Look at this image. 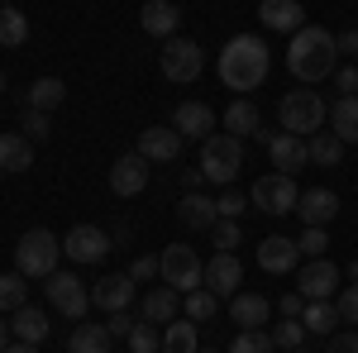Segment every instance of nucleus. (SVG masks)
I'll list each match as a JSON object with an SVG mask.
<instances>
[{
    "label": "nucleus",
    "instance_id": "f257e3e1",
    "mask_svg": "<svg viewBox=\"0 0 358 353\" xmlns=\"http://www.w3.org/2000/svg\"><path fill=\"white\" fill-rule=\"evenodd\" d=\"M268 62H273L268 43L258 34H239V38L224 43V53H220V82L229 91L248 96V91H258V86L268 82Z\"/></svg>",
    "mask_w": 358,
    "mask_h": 353
},
{
    "label": "nucleus",
    "instance_id": "f03ea898",
    "mask_svg": "<svg viewBox=\"0 0 358 353\" xmlns=\"http://www.w3.org/2000/svg\"><path fill=\"white\" fill-rule=\"evenodd\" d=\"M334 62H339V43H334L330 29L301 24L292 34V48H287L292 77H301V82H325V77H334Z\"/></svg>",
    "mask_w": 358,
    "mask_h": 353
},
{
    "label": "nucleus",
    "instance_id": "7ed1b4c3",
    "mask_svg": "<svg viewBox=\"0 0 358 353\" xmlns=\"http://www.w3.org/2000/svg\"><path fill=\"white\" fill-rule=\"evenodd\" d=\"M277 120H282V129L287 134H301V138H310V134H320V124L330 120V106L320 101V91H287L282 101H277Z\"/></svg>",
    "mask_w": 358,
    "mask_h": 353
},
{
    "label": "nucleus",
    "instance_id": "20e7f679",
    "mask_svg": "<svg viewBox=\"0 0 358 353\" xmlns=\"http://www.w3.org/2000/svg\"><path fill=\"white\" fill-rule=\"evenodd\" d=\"M158 277H163V287H172V291H201L206 287V263H201L196 248L167 244L158 253Z\"/></svg>",
    "mask_w": 358,
    "mask_h": 353
},
{
    "label": "nucleus",
    "instance_id": "39448f33",
    "mask_svg": "<svg viewBox=\"0 0 358 353\" xmlns=\"http://www.w3.org/2000/svg\"><path fill=\"white\" fill-rule=\"evenodd\" d=\"M201 172H206V182H220L229 187L239 172H244V138L234 134H210L201 143Z\"/></svg>",
    "mask_w": 358,
    "mask_h": 353
},
{
    "label": "nucleus",
    "instance_id": "423d86ee",
    "mask_svg": "<svg viewBox=\"0 0 358 353\" xmlns=\"http://www.w3.org/2000/svg\"><path fill=\"white\" fill-rule=\"evenodd\" d=\"M57 258H62V239L53 229H29L24 239L15 244V268L24 277H53Z\"/></svg>",
    "mask_w": 358,
    "mask_h": 353
},
{
    "label": "nucleus",
    "instance_id": "0eeeda50",
    "mask_svg": "<svg viewBox=\"0 0 358 353\" xmlns=\"http://www.w3.org/2000/svg\"><path fill=\"white\" fill-rule=\"evenodd\" d=\"M248 201H253L263 215H292V210H296V201H301V187H296V177L273 172V177H258V182H253Z\"/></svg>",
    "mask_w": 358,
    "mask_h": 353
},
{
    "label": "nucleus",
    "instance_id": "6e6552de",
    "mask_svg": "<svg viewBox=\"0 0 358 353\" xmlns=\"http://www.w3.org/2000/svg\"><path fill=\"white\" fill-rule=\"evenodd\" d=\"M163 77L167 82H177V86H187L201 77V67H206V53H201V43H192V38H167V48H163Z\"/></svg>",
    "mask_w": 358,
    "mask_h": 353
},
{
    "label": "nucleus",
    "instance_id": "1a4fd4ad",
    "mask_svg": "<svg viewBox=\"0 0 358 353\" xmlns=\"http://www.w3.org/2000/svg\"><path fill=\"white\" fill-rule=\"evenodd\" d=\"M110 234L106 229H96V224H72L67 229V239H62V253L72 258V263H101V258H110Z\"/></svg>",
    "mask_w": 358,
    "mask_h": 353
},
{
    "label": "nucleus",
    "instance_id": "9d476101",
    "mask_svg": "<svg viewBox=\"0 0 358 353\" xmlns=\"http://www.w3.org/2000/svg\"><path fill=\"white\" fill-rule=\"evenodd\" d=\"M48 301H53L57 315L82 320L86 305H91V291L82 287V277H72V272H53V277H48Z\"/></svg>",
    "mask_w": 358,
    "mask_h": 353
},
{
    "label": "nucleus",
    "instance_id": "9b49d317",
    "mask_svg": "<svg viewBox=\"0 0 358 353\" xmlns=\"http://www.w3.org/2000/svg\"><path fill=\"white\" fill-rule=\"evenodd\" d=\"M268 138V158H273L277 172H287V177H296L306 163H310V148H306L301 134H287V129H277V134H258Z\"/></svg>",
    "mask_w": 358,
    "mask_h": 353
},
{
    "label": "nucleus",
    "instance_id": "f8f14e48",
    "mask_svg": "<svg viewBox=\"0 0 358 353\" xmlns=\"http://www.w3.org/2000/svg\"><path fill=\"white\" fill-rule=\"evenodd\" d=\"M296 291H301L306 301H330L334 291H339V268L325 263V258H310V263L296 272Z\"/></svg>",
    "mask_w": 358,
    "mask_h": 353
},
{
    "label": "nucleus",
    "instance_id": "ddd939ff",
    "mask_svg": "<svg viewBox=\"0 0 358 353\" xmlns=\"http://www.w3.org/2000/svg\"><path fill=\"white\" fill-rule=\"evenodd\" d=\"M206 291H215V296L244 291V263H239L234 253H215V258L206 263Z\"/></svg>",
    "mask_w": 358,
    "mask_h": 353
},
{
    "label": "nucleus",
    "instance_id": "4468645a",
    "mask_svg": "<svg viewBox=\"0 0 358 353\" xmlns=\"http://www.w3.org/2000/svg\"><path fill=\"white\" fill-rule=\"evenodd\" d=\"M172 129L182 138H201L206 143V138L215 134V110L206 106V101H182L177 115H172Z\"/></svg>",
    "mask_w": 358,
    "mask_h": 353
},
{
    "label": "nucleus",
    "instance_id": "2eb2a0df",
    "mask_svg": "<svg viewBox=\"0 0 358 353\" xmlns=\"http://www.w3.org/2000/svg\"><path fill=\"white\" fill-rule=\"evenodd\" d=\"M148 187V158L143 153H124V158H115L110 167V191L115 196H138V191Z\"/></svg>",
    "mask_w": 358,
    "mask_h": 353
},
{
    "label": "nucleus",
    "instance_id": "dca6fc26",
    "mask_svg": "<svg viewBox=\"0 0 358 353\" xmlns=\"http://www.w3.org/2000/svg\"><path fill=\"white\" fill-rule=\"evenodd\" d=\"M134 277L129 272H110V277H101L96 287H91V305H101V310H129V296H134Z\"/></svg>",
    "mask_w": 358,
    "mask_h": 353
},
{
    "label": "nucleus",
    "instance_id": "f3484780",
    "mask_svg": "<svg viewBox=\"0 0 358 353\" xmlns=\"http://www.w3.org/2000/svg\"><path fill=\"white\" fill-rule=\"evenodd\" d=\"M258 24L273 29V34H296V29L306 24L301 0H263V5H258Z\"/></svg>",
    "mask_w": 358,
    "mask_h": 353
},
{
    "label": "nucleus",
    "instance_id": "a211bd4d",
    "mask_svg": "<svg viewBox=\"0 0 358 353\" xmlns=\"http://www.w3.org/2000/svg\"><path fill=\"white\" fill-rule=\"evenodd\" d=\"M138 153H143L148 163H172V158H182V134H177V129H163V124H153V129L138 134Z\"/></svg>",
    "mask_w": 358,
    "mask_h": 353
},
{
    "label": "nucleus",
    "instance_id": "6ab92c4d",
    "mask_svg": "<svg viewBox=\"0 0 358 353\" xmlns=\"http://www.w3.org/2000/svg\"><path fill=\"white\" fill-rule=\"evenodd\" d=\"M177 215H182V224H187V229H201V234H210V224L220 219V206H215L206 191H187V196L177 201Z\"/></svg>",
    "mask_w": 358,
    "mask_h": 353
},
{
    "label": "nucleus",
    "instance_id": "aec40b11",
    "mask_svg": "<svg viewBox=\"0 0 358 353\" xmlns=\"http://www.w3.org/2000/svg\"><path fill=\"white\" fill-rule=\"evenodd\" d=\"M229 315H234L239 329H263L268 315H273V305H268V296H258V291H234L229 296Z\"/></svg>",
    "mask_w": 358,
    "mask_h": 353
},
{
    "label": "nucleus",
    "instance_id": "412c9836",
    "mask_svg": "<svg viewBox=\"0 0 358 353\" xmlns=\"http://www.w3.org/2000/svg\"><path fill=\"white\" fill-rule=\"evenodd\" d=\"M301 263V248H296V239H282V234H273V239H263L258 244V268L263 272H292Z\"/></svg>",
    "mask_w": 358,
    "mask_h": 353
},
{
    "label": "nucleus",
    "instance_id": "4be33fe9",
    "mask_svg": "<svg viewBox=\"0 0 358 353\" xmlns=\"http://www.w3.org/2000/svg\"><path fill=\"white\" fill-rule=\"evenodd\" d=\"M296 215L306 219V224H330L334 215H339V196L325 187H310L301 191V201H296Z\"/></svg>",
    "mask_w": 358,
    "mask_h": 353
},
{
    "label": "nucleus",
    "instance_id": "5701e85b",
    "mask_svg": "<svg viewBox=\"0 0 358 353\" xmlns=\"http://www.w3.org/2000/svg\"><path fill=\"white\" fill-rule=\"evenodd\" d=\"M10 334H15L20 344H34V349H38V344H43L53 329H48V315H43V310H34V305H20V310L10 315Z\"/></svg>",
    "mask_w": 358,
    "mask_h": 353
},
{
    "label": "nucleus",
    "instance_id": "b1692460",
    "mask_svg": "<svg viewBox=\"0 0 358 353\" xmlns=\"http://www.w3.org/2000/svg\"><path fill=\"white\" fill-rule=\"evenodd\" d=\"M138 24L148 29L153 38H172L177 24H182V15H177V5H172V0H148V5H143V15H138Z\"/></svg>",
    "mask_w": 358,
    "mask_h": 353
},
{
    "label": "nucleus",
    "instance_id": "393cba45",
    "mask_svg": "<svg viewBox=\"0 0 358 353\" xmlns=\"http://www.w3.org/2000/svg\"><path fill=\"white\" fill-rule=\"evenodd\" d=\"M34 167V138L24 134H0V172H29Z\"/></svg>",
    "mask_w": 358,
    "mask_h": 353
},
{
    "label": "nucleus",
    "instance_id": "a878e982",
    "mask_svg": "<svg viewBox=\"0 0 358 353\" xmlns=\"http://www.w3.org/2000/svg\"><path fill=\"white\" fill-rule=\"evenodd\" d=\"M330 134L349 148V143H358V96H339L330 106Z\"/></svg>",
    "mask_w": 358,
    "mask_h": 353
},
{
    "label": "nucleus",
    "instance_id": "bb28decb",
    "mask_svg": "<svg viewBox=\"0 0 358 353\" xmlns=\"http://www.w3.org/2000/svg\"><path fill=\"white\" fill-rule=\"evenodd\" d=\"M110 329L106 325H77L67 334V353H110Z\"/></svg>",
    "mask_w": 358,
    "mask_h": 353
},
{
    "label": "nucleus",
    "instance_id": "cd10ccee",
    "mask_svg": "<svg viewBox=\"0 0 358 353\" xmlns=\"http://www.w3.org/2000/svg\"><path fill=\"white\" fill-rule=\"evenodd\" d=\"M301 325H306V334H334V329L344 325V320H339L334 301H306V310H301Z\"/></svg>",
    "mask_w": 358,
    "mask_h": 353
},
{
    "label": "nucleus",
    "instance_id": "c85d7f7f",
    "mask_svg": "<svg viewBox=\"0 0 358 353\" xmlns=\"http://www.w3.org/2000/svg\"><path fill=\"white\" fill-rule=\"evenodd\" d=\"M143 320H148V325H172V320H177V291H172V287L148 291V296H143Z\"/></svg>",
    "mask_w": 358,
    "mask_h": 353
},
{
    "label": "nucleus",
    "instance_id": "c756f323",
    "mask_svg": "<svg viewBox=\"0 0 358 353\" xmlns=\"http://www.w3.org/2000/svg\"><path fill=\"white\" fill-rule=\"evenodd\" d=\"M224 134L253 138L258 134V106H253V101H234V106L224 110Z\"/></svg>",
    "mask_w": 358,
    "mask_h": 353
},
{
    "label": "nucleus",
    "instance_id": "7c9ffc66",
    "mask_svg": "<svg viewBox=\"0 0 358 353\" xmlns=\"http://www.w3.org/2000/svg\"><path fill=\"white\" fill-rule=\"evenodd\" d=\"M163 353H201V344H196V320H172L163 329Z\"/></svg>",
    "mask_w": 358,
    "mask_h": 353
},
{
    "label": "nucleus",
    "instance_id": "2f4dec72",
    "mask_svg": "<svg viewBox=\"0 0 358 353\" xmlns=\"http://www.w3.org/2000/svg\"><path fill=\"white\" fill-rule=\"evenodd\" d=\"M24 38H29V20L15 5H5V10H0V48H20Z\"/></svg>",
    "mask_w": 358,
    "mask_h": 353
},
{
    "label": "nucleus",
    "instance_id": "473e14b6",
    "mask_svg": "<svg viewBox=\"0 0 358 353\" xmlns=\"http://www.w3.org/2000/svg\"><path fill=\"white\" fill-rule=\"evenodd\" d=\"M62 96H67V86L57 82V77H38V82L29 86V106L34 110H57Z\"/></svg>",
    "mask_w": 358,
    "mask_h": 353
},
{
    "label": "nucleus",
    "instance_id": "72a5a7b5",
    "mask_svg": "<svg viewBox=\"0 0 358 353\" xmlns=\"http://www.w3.org/2000/svg\"><path fill=\"white\" fill-rule=\"evenodd\" d=\"M306 148H310V163L315 167H334L339 158H344V143L334 134H310L306 138Z\"/></svg>",
    "mask_w": 358,
    "mask_h": 353
},
{
    "label": "nucleus",
    "instance_id": "f704fd0d",
    "mask_svg": "<svg viewBox=\"0 0 358 353\" xmlns=\"http://www.w3.org/2000/svg\"><path fill=\"white\" fill-rule=\"evenodd\" d=\"M24 296H29V287H24V272H5L0 277V310H20L24 305Z\"/></svg>",
    "mask_w": 358,
    "mask_h": 353
},
{
    "label": "nucleus",
    "instance_id": "c9c22d12",
    "mask_svg": "<svg viewBox=\"0 0 358 353\" xmlns=\"http://www.w3.org/2000/svg\"><path fill=\"white\" fill-rule=\"evenodd\" d=\"M210 239H215V248H220V253H234V248L244 244V224H239V219H215V224H210Z\"/></svg>",
    "mask_w": 358,
    "mask_h": 353
},
{
    "label": "nucleus",
    "instance_id": "e433bc0d",
    "mask_svg": "<svg viewBox=\"0 0 358 353\" xmlns=\"http://www.w3.org/2000/svg\"><path fill=\"white\" fill-rule=\"evenodd\" d=\"M229 353H277V344H273V334H263V329H239Z\"/></svg>",
    "mask_w": 358,
    "mask_h": 353
},
{
    "label": "nucleus",
    "instance_id": "4c0bfd02",
    "mask_svg": "<svg viewBox=\"0 0 358 353\" xmlns=\"http://www.w3.org/2000/svg\"><path fill=\"white\" fill-rule=\"evenodd\" d=\"M220 310L215 291H187V320H210Z\"/></svg>",
    "mask_w": 358,
    "mask_h": 353
},
{
    "label": "nucleus",
    "instance_id": "58836bf2",
    "mask_svg": "<svg viewBox=\"0 0 358 353\" xmlns=\"http://www.w3.org/2000/svg\"><path fill=\"white\" fill-rule=\"evenodd\" d=\"M129 349H134V353H158V349H163V334L143 320V325L129 329Z\"/></svg>",
    "mask_w": 358,
    "mask_h": 353
},
{
    "label": "nucleus",
    "instance_id": "ea45409f",
    "mask_svg": "<svg viewBox=\"0 0 358 353\" xmlns=\"http://www.w3.org/2000/svg\"><path fill=\"white\" fill-rule=\"evenodd\" d=\"M296 248H301V253H310V258H325V248H330L325 224H306V234L296 239Z\"/></svg>",
    "mask_w": 358,
    "mask_h": 353
},
{
    "label": "nucleus",
    "instance_id": "a19ab883",
    "mask_svg": "<svg viewBox=\"0 0 358 353\" xmlns=\"http://www.w3.org/2000/svg\"><path fill=\"white\" fill-rule=\"evenodd\" d=\"M20 129H24V138H48V129H53V124H48V110L29 106L24 115H20Z\"/></svg>",
    "mask_w": 358,
    "mask_h": 353
},
{
    "label": "nucleus",
    "instance_id": "79ce46f5",
    "mask_svg": "<svg viewBox=\"0 0 358 353\" xmlns=\"http://www.w3.org/2000/svg\"><path fill=\"white\" fill-rule=\"evenodd\" d=\"M273 344L277 349H301L306 344V325L301 320H282V329H273Z\"/></svg>",
    "mask_w": 358,
    "mask_h": 353
},
{
    "label": "nucleus",
    "instance_id": "37998d69",
    "mask_svg": "<svg viewBox=\"0 0 358 353\" xmlns=\"http://www.w3.org/2000/svg\"><path fill=\"white\" fill-rule=\"evenodd\" d=\"M334 310H339V320H344V325H358V282L349 287V291H339Z\"/></svg>",
    "mask_w": 358,
    "mask_h": 353
},
{
    "label": "nucleus",
    "instance_id": "c03bdc74",
    "mask_svg": "<svg viewBox=\"0 0 358 353\" xmlns=\"http://www.w3.org/2000/svg\"><path fill=\"white\" fill-rule=\"evenodd\" d=\"M325 353H358V329H339V334H330Z\"/></svg>",
    "mask_w": 358,
    "mask_h": 353
},
{
    "label": "nucleus",
    "instance_id": "a18cd8bd",
    "mask_svg": "<svg viewBox=\"0 0 358 353\" xmlns=\"http://www.w3.org/2000/svg\"><path fill=\"white\" fill-rule=\"evenodd\" d=\"M215 206H220V215H224V219L244 215V191H234V187H229V191L220 196V201H215Z\"/></svg>",
    "mask_w": 358,
    "mask_h": 353
},
{
    "label": "nucleus",
    "instance_id": "49530a36",
    "mask_svg": "<svg viewBox=\"0 0 358 353\" xmlns=\"http://www.w3.org/2000/svg\"><path fill=\"white\" fill-rule=\"evenodd\" d=\"M334 86L339 96H358V67H334Z\"/></svg>",
    "mask_w": 358,
    "mask_h": 353
},
{
    "label": "nucleus",
    "instance_id": "de8ad7c7",
    "mask_svg": "<svg viewBox=\"0 0 358 353\" xmlns=\"http://www.w3.org/2000/svg\"><path fill=\"white\" fill-rule=\"evenodd\" d=\"M301 310H306V296H301V291L282 296V320H301Z\"/></svg>",
    "mask_w": 358,
    "mask_h": 353
},
{
    "label": "nucleus",
    "instance_id": "09e8293b",
    "mask_svg": "<svg viewBox=\"0 0 358 353\" xmlns=\"http://www.w3.org/2000/svg\"><path fill=\"white\" fill-rule=\"evenodd\" d=\"M129 277H134V282H148V277H158V258H138L134 268H129Z\"/></svg>",
    "mask_w": 358,
    "mask_h": 353
},
{
    "label": "nucleus",
    "instance_id": "8fccbe9b",
    "mask_svg": "<svg viewBox=\"0 0 358 353\" xmlns=\"http://www.w3.org/2000/svg\"><path fill=\"white\" fill-rule=\"evenodd\" d=\"M106 329H110V334H120V339H129V329H134L129 310H115V315H110V325H106Z\"/></svg>",
    "mask_w": 358,
    "mask_h": 353
},
{
    "label": "nucleus",
    "instance_id": "3c124183",
    "mask_svg": "<svg viewBox=\"0 0 358 353\" xmlns=\"http://www.w3.org/2000/svg\"><path fill=\"white\" fill-rule=\"evenodd\" d=\"M334 43H339V53H358V29H349V34H339Z\"/></svg>",
    "mask_w": 358,
    "mask_h": 353
},
{
    "label": "nucleus",
    "instance_id": "603ef678",
    "mask_svg": "<svg viewBox=\"0 0 358 353\" xmlns=\"http://www.w3.org/2000/svg\"><path fill=\"white\" fill-rule=\"evenodd\" d=\"M10 349V320H0V353Z\"/></svg>",
    "mask_w": 358,
    "mask_h": 353
},
{
    "label": "nucleus",
    "instance_id": "864d4df0",
    "mask_svg": "<svg viewBox=\"0 0 358 353\" xmlns=\"http://www.w3.org/2000/svg\"><path fill=\"white\" fill-rule=\"evenodd\" d=\"M5 353H38V349H34V344H20V339H15V344H10Z\"/></svg>",
    "mask_w": 358,
    "mask_h": 353
},
{
    "label": "nucleus",
    "instance_id": "5fc2aeb1",
    "mask_svg": "<svg viewBox=\"0 0 358 353\" xmlns=\"http://www.w3.org/2000/svg\"><path fill=\"white\" fill-rule=\"evenodd\" d=\"M349 277H354V282H358V258H354V263H349Z\"/></svg>",
    "mask_w": 358,
    "mask_h": 353
},
{
    "label": "nucleus",
    "instance_id": "6e6d98bb",
    "mask_svg": "<svg viewBox=\"0 0 358 353\" xmlns=\"http://www.w3.org/2000/svg\"><path fill=\"white\" fill-rule=\"evenodd\" d=\"M282 353H306V349H282Z\"/></svg>",
    "mask_w": 358,
    "mask_h": 353
},
{
    "label": "nucleus",
    "instance_id": "4d7b16f0",
    "mask_svg": "<svg viewBox=\"0 0 358 353\" xmlns=\"http://www.w3.org/2000/svg\"><path fill=\"white\" fill-rule=\"evenodd\" d=\"M0 91H5V72H0Z\"/></svg>",
    "mask_w": 358,
    "mask_h": 353
}]
</instances>
